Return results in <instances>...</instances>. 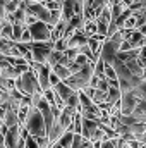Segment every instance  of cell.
<instances>
[{
    "instance_id": "cell-22",
    "label": "cell",
    "mask_w": 146,
    "mask_h": 148,
    "mask_svg": "<svg viewBox=\"0 0 146 148\" xmlns=\"http://www.w3.org/2000/svg\"><path fill=\"white\" fill-rule=\"evenodd\" d=\"M26 26L24 24H14V33H12V40L14 41H21L23 38V33H24Z\"/></svg>"
},
{
    "instance_id": "cell-26",
    "label": "cell",
    "mask_w": 146,
    "mask_h": 148,
    "mask_svg": "<svg viewBox=\"0 0 146 148\" xmlns=\"http://www.w3.org/2000/svg\"><path fill=\"white\" fill-rule=\"evenodd\" d=\"M50 148H65L62 143H59V141H55V143H52V147Z\"/></svg>"
},
{
    "instance_id": "cell-4",
    "label": "cell",
    "mask_w": 146,
    "mask_h": 148,
    "mask_svg": "<svg viewBox=\"0 0 146 148\" xmlns=\"http://www.w3.org/2000/svg\"><path fill=\"white\" fill-rule=\"evenodd\" d=\"M53 48H55V41L53 40H48V41H31V50H33L35 60L41 62V64L48 62V57H50Z\"/></svg>"
},
{
    "instance_id": "cell-1",
    "label": "cell",
    "mask_w": 146,
    "mask_h": 148,
    "mask_svg": "<svg viewBox=\"0 0 146 148\" xmlns=\"http://www.w3.org/2000/svg\"><path fill=\"white\" fill-rule=\"evenodd\" d=\"M16 86L24 93V95H35L36 91H43V88H41V84H40V79H38V76L35 74L33 69H29V71H26V73H23L17 79H16Z\"/></svg>"
},
{
    "instance_id": "cell-29",
    "label": "cell",
    "mask_w": 146,
    "mask_h": 148,
    "mask_svg": "<svg viewBox=\"0 0 146 148\" xmlns=\"http://www.w3.org/2000/svg\"><path fill=\"white\" fill-rule=\"evenodd\" d=\"M145 79H146V73H145Z\"/></svg>"
},
{
    "instance_id": "cell-27",
    "label": "cell",
    "mask_w": 146,
    "mask_h": 148,
    "mask_svg": "<svg viewBox=\"0 0 146 148\" xmlns=\"http://www.w3.org/2000/svg\"><path fill=\"white\" fill-rule=\"evenodd\" d=\"M138 29H141V31L146 35V24H145V26H141V28H138Z\"/></svg>"
},
{
    "instance_id": "cell-18",
    "label": "cell",
    "mask_w": 146,
    "mask_h": 148,
    "mask_svg": "<svg viewBox=\"0 0 146 148\" xmlns=\"http://www.w3.org/2000/svg\"><path fill=\"white\" fill-rule=\"evenodd\" d=\"M132 115H134L138 121H146V98H141V100H139V103H138V107L134 109Z\"/></svg>"
},
{
    "instance_id": "cell-20",
    "label": "cell",
    "mask_w": 146,
    "mask_h": 148,
    "mask_svg": "<svg viewBox=\"0 0 146 148\" xmlns=\"http://www.w3.org/2000/svg\"><path fill=\"white\" fill-rule=\"evenodd\" d=\"M72 141H74V133L69 131V129H67V131L62 134V138L59 140V143H62L65 148H72Z\"/></svg>"
},
{
    "instance_id": "cell-15",
    "label": "cell",
    "mask_w": 146,
    "mask_h": 148,
    "mask_svg": "<svg viewBox=\"0 0 146 148\" xmlns=\"http://www.w3.org/2000/svg\"><path fill=\"white\" fill-rule=\"evenodd\" d=\"M129 41H131L132 48H141V47H145V45H146V35L141 31V29H138V28H136Z\"/></svg>"
},
{
    "instance_id": "cell-8",
    "label": "cell",
    "mask_w": 146,
    "mask_h": 148,
    "mask_svg": "<svg viewBox=\"0 0 146 148\" xmlns=\"http://www.w3.org/2000/svg\"><path fill=\"white\" fill-rule=\"evenodd\" d=\"M76 112L77 109L76 107H71V105H65L64 109H62V114H60V124L65 127V129H69V126L74 122V115H76Z\"/></svg>"
},
{
    "instance_id": "cell-16",
    "label": "cell",
    "mask_w": 146,
    "mask_h": 148,
    "mask_svg": "<svg viewBox=\"0 0 146 148\" xmlns=\"http://www.w3.org/2000/svg\"><path fill=\"white\" fill-rule=\"evenodd\" d=\"M74 0H65L62 3V19H65L67 23L72 19V16L76 14V9H74Z\"/></svg>"
},
{
    "instance_id": "cell-30",
    "label": "cell",
    "mask_w": 146,
    "mask_h": 148,
    "mask_svg": "<svg viewBox=\"0 0 146 148\" xmlns=\"http://www.w3.org/2000/svg\"><path fill=\"white\" fill-rule=\"evenodd\" d=\"M41 2H46V0H41Z\"/></svg>"
},
{
    "instance_id": "cell-10",
    "label": "cell",
    "mask_w": 146,
    "mask_h": 148,
    "mask_svg": "<svg viewBox=\"0 0 146 148\" xmlns=\"http://www.w3.org/2000/svg\"><path fill=\"white\" fill-rule=\"evenodd\" d=\"M124 62H126V64H127V67L132 71V74H136V76H139V77H143V79H145L146 69L141 66V64H139L138 57H129V59H126Z\"/></svg>"
},
{
    "instance_id": "cell-6",
    "label": "cell",
    "mask_w": 146,
    "mask_h": 148,
    "mask_svg": "<svg viewBox=\"0 0 146 148\" xmlns=\"http://www.w3.org/2000/svg\"><path fill=\"white\" fill-rule=\"evenodd\" d=\"M139 100L141 98L134 93V90L127 91V93H122V98H120V102H122V114L124 115H131L134 112V109L138 107Z\"/></svg>"
},
{
    "instance_id": "cell-21",
    "label": "cell",
    "mask_w": 146,
    "mask_h": 148,
    "mask_svg": "<svg viewBox=\"0 0 146 148\" xmlns=\"http://www.w3.org/2000/svg\"><path fill=\"white\" fill-rule=\"evenodd\" d=\"M62 57H64V52H60V50H52V53H50V57H48V64L53 67L55 64H59L60 60H62Z\"/></svg>"
},
{
    "instance_id": "cell-9",
    "label": "cell",
    "mask_w": 146,
    "mask_h": 148,
    "mask_svg": "<svg viewBox=\"0 0 146 148\" xmlns=\"http://www.w3.org/2000/svg\"><path fill=\"white\" fill-rule=\"evenodd\" d=\"M65 131H67V129H65V127L60 124V121H55V122H53V126L48 129V138H50V141H52V143L59 141Z\"/></svg>"
},
{
    "instance_id": "cell-7",
    "label": "cell",
    "mask_w": 146,
    "mask_h": 148,
    "mask_svg": "<svg viewBox=\"0 0 146 148\" xmlns=\"http://www.w3.org/2000/svg\"><path fill=\"white\" fill-rule=\"evenodd\" d=\"M21 140H23V134H21V124H19V126L10 127L9 133L3 136V145L7 148H17Z\"/></svg>"
},
{
    "instance_id": "cell-24",
    "label": "cell",
    "mask_w": 146,
    "mask_h": 148,
    "mask_svg": "<svg viewBox=\"0 0 146 148\" xmlns=\"http://www.w3.org/2000/svg\"><path fill=\"white\" fill-rule=\"evenodd\" d=\"M138 60H139V64H141V66H143V67L146 69V45L139 48V55H138Z\"/></svg>"
},
{
    "instance_id": "cell-3",
    "label": "cell",
    "mask_w": 146,
    "mask_h": 148,
    "mask_svg": "<svg viewBox=\"0 0 146 148\" xmlns=\"http://www.w3.org/2000/svg\"><path fill=\"white\" fill-rule=\"evenodd\" d=\"M95 74V62H89V64H86L79 73H74L71 77H67L65 79V83L69 84V86H72L74 90H83V88H86L88 84H89V79H91V76Z\"/></svg>"
},
{
    "instance_id": "cell-14",
    "label": "cell",
    "mask_w": 146,
    "mask_h": 148,
    "mask_svg": "<svg viewBox=\"0 0 146 148\" xmlns=\"http://www.w3.org/2000/svg\"><path fill=\"white\" fill-rule=\"evenodd\" d=\"M9 17H10V21L14 23V24H24L26 26V17H28V10H26V7H19L16 12H12V14H9Z\"/></svg>"
},
{
    "instance_id": "cell-2",
    "label": "cell",
    "mask_w": 146,
    "mask_h": 148,
    "mask_svg": "<svg viewBox=\"0 0 146 148\" xmlns=\"http://www.w3.org/2000/svg\"><path fill=\"white\" fill-rule=\"evenodd\" d=\"M26 127L29 129V133L33 136H43V134H48V127H46V122H45V117L41 110L38 107H33L29 115H28V121H26Z\"/></svg>"
},
{
    "instance_id": "cell-25",
    "label": "cell",
    "mask_w": 146,
    "mask_h": 148,
    "mask_svg": "<svg viewBox=\"0 0 146 148\" xmlns=\"http://www.w3.org/2000/svg\"><path fill=\"white\" fill-rule=\"evenodd\" d=\"M21 41H26V43L33 41V35H31V29H29V26H26V29H24V33H23Z\"/></svg>"
},
{
    "instance_id": "cell-23",
    "label": "cell",
    "mask_w": 146,
    "mask_h": 148,
    "mask_svg": "<svg viewBox=\"0 0 146 148\" xmlns=\"http://www.w3.org/2000/svg\"><path fill=\"white\" fill-rule=\"evenodd\" d=\"M26 148H40V143H38L36 136L29 134V136L26 138Z\"/></svg>"
},
{
    "instance_id": "cell-13",
    "label": "cell",
    "mask_w": 146,
    "mask_h": 148,
    "mask_svg": "<svg viewBox=\"0 0 146 148\" xmlns=\"http://www.w3.org/2000/svg\"><path fill=\"white\" fill-rule=\"evenodd\" d=\"M67 26H69V23L65 21V19H60L53 28H52V40L53 41H57V40H60V38L65 35V29H67Z\"/></svg>"
},
{
    "instance_id": "cell-28",
    "label": "cell",
    "mask_w": 146,
    "mask_h": 148,
    "mask_svg": "<svg viewBox=\"0 0 146 148\" xmlns=\"http://www.w3.org/2000/svg\"><path fill=\"white\" fill-rule=\"evenodd\" d=\"M74 2H76V3H83V5H84V0H74Z\"/></svg>"
},
{
    "instance_id": "cell-17",
    "label": "cell",
    "mask_w": 146,
    "mask_h": 148,
    "mask_svg": "<svg viewBox=\"0 0 146 148\" xmlns=\"http://www.w3.org/2000/svg\"><path fill=\"white\" fill-rule=\"evenodd\" d=\"M52 69H53V73H57L59 76H60V79H62V81H65L67 77H71V76H72V71L69 69V66H64V64H60V62H59V64H55Z\"/></svg>"
},
{
    "instance_id": "cell-5",
    "label": "cell",
    "mask_w": 146,
    "mask_h": 148,
    "mask_svg": "<svg viewBox=\"0 0 146 148\" xmlns=\"http://www.w3.org/2000/svg\"><path fill=\"white\" fill-rule=\"evenodd\" d=\"M31 35H33V41H48L52 40V26L45 21H36L35 24L29 26Z\"/></svg>"
},
{
    "instance_id": "cell-19",
    "label": "cell",
    "mask_w": 146,
    "mask_h": 148,
    "mask_svg": "<svg viewBox=\"0 0 146 148\" xmlns=\"http://www.w3.org/2000/svg\"><path fill=\"white\" fill-rule=\"evenodd\" d=\"M107 95H108V90H102V88H96L95 90V95H93V102L95 103H103L107 100Z\"/></svg>"
},
{
    "instance_id": "cell-12",
    "label": "cell",
    "mask_w": 146,
    "mask_h": 148,
    "mask_svg": "<svg viewBox=\"0 0 146 148\" xmlns=\"http://www.w3.org/2000/svg\"><path fill=\"white\" fill-rule=\"evenodd\" d=\"M53 88H55V91H57V93H59V95L64 98V102H67V98L77 91V90H74L72 86H69L65 81H60V83H59L57 86H53Z\"/></svg>"
},
{
    "instance_id": "cell-11",
    "label": "cell",
    "mask_w": 146,
    "mask_h": 148,
    "mask_svg": "<svg viewBox=\"0 0 146 148\" xmlns=\"http://www.w3.org/2000/svg\"><path fill=\"white\" fill-rule=\"evenodd\" d=\"M88 40H89V38L86 36V33H84L83 29H79V31H76L74 36L69 40V48H79V47L86 45Z\"/></svg>"
}]
</instances>
